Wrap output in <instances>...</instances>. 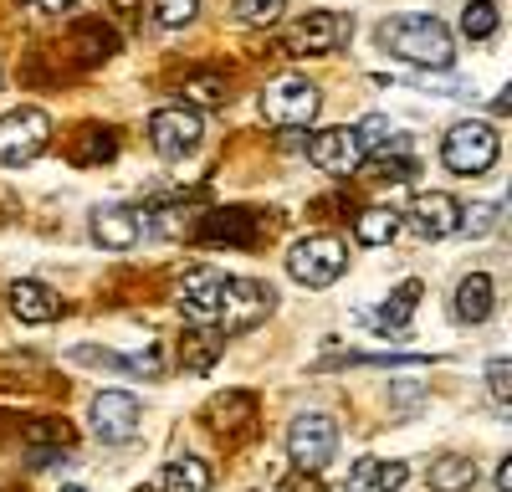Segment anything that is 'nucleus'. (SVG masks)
Segmentation results:
<instances>
[{"label": "nucleus", "instance_id": "f257e3e1", "mask_svg": "<svg viewBox=\"0 0 512 492\" xmlns=\"http://www.w3.org/2000/svg\"><path fill=\"white\" fill-rule=\"evenodd\" d=\"M379 47L410 62V67H425V72H446L456 62V41H451V26L436 21V16H390L379 21Z\"/></svg>", "mask_w": 512, "mask_h": 492}, {"label": "nucleus", "instance_id": "f03ea898", "mask_svg": "<svg viewBox=\"0 0 512 492\" xmlns=\"http://www.w3.org/2000/svg\"><path fill=\"white\" fill-rule=\"evenodd\" d=\"M497 154H502V139H497V129L487 118H461V123H451L446 139H441V164L451 175H461V180L487 175L497 164Z\"/></svg>", "mask_w": 512, "mask_h": 492}, {"label": "nucleus", "instance_id": "7ed1b4c3", "mask_svg": "<svg viewBox=\"0 0 512 492\" xmlns=\"http://www.w3.org/2000/svg\"><path fill=\"white\" fill-rule=\"evenodd\" d=\"M287 272L303 287H333L349 272V246L338 236H303V241H292V252H287Z\"/></svg>", "mask_w": 512, "mask_h": 492}, {"label": "nucleus", "instance_id": "20e7f679", "mask_svg": "<svg viewBox=\"0 0 512 492\" xmlns=\"http://www.w3.org/2000/svg\"><path fill=\"white\" fill-rule=\"evenodd\" d=\"M318 108H323V93L308 77H277L262 93V118L272 123V129H308V123L318 118Z\"/></svg>", "mask_w": 512, "mask_h": 492}, {"label": "nucleus", "instance_id": "39448f33", "mask_svg": "<svg viewBox=\"0 0 512 492\" xmlns=\"http://www.w3.org/2000/svg\"><path fill=\"white\" fill-rule=\"evenodd\" d=\"M47 144H52V118L41 108H11L0 118V164L21 170V164L47 154Z\"/></svg>", "mask_w": 512, "mask_h": 492}, {"label": "nucleus", "instance_id": "423d86ee", "mask_svg": "<svg viewBox=\"0 0 512 492\" xmlns=\"http://www.w3.org/2000/svg\"><path fill=\"white\" fill-rule=\"evenodd\" d=\"M287 457H292V467H303V472H323L338 457L333 416H323V410H303V416L287 426Z\"/></svg>", "mask_w": 512, "mask_h": 492}, {"label": "nucleus", "instance_id": "0eeeda50", "mask_svg": "<svg viewBox=\"0 0 512 492\" xmlns=\"http://www.w3.org/2000/svg\"><path fill=\"white\" fill-rule=\"evenodd\" d=\"M200 139H205V118L195 108L180 103V108L149 113V144H154L159 159H185V154L200 149Z\"/></svg>", "mask_w": 512, "mask_h": 492}, {"label": "nucleus", "instance_id": "6e6552de", "mask_svg": "<svg viewBox=\"0 0 512 492\" xmlns=\"http://www.w3.org/2000/svg\"><path fill=\"white\" fill-rule=\"evenodd\" d=\"M277 308V293L267 282H256V277H226V298H221V328L226 334H246V328H256L267 313Z\"/></svg>", "mask_w": 512, "mask_h": 492}, {"label": "nucleus", "instance_id": "1a4fd4ad", "mask_svg": "<svg viewBox=\"0 0 512 492\" xmlns=\"http://www.w3.org/2000/svg\"><path fill=\"white\" fill-rule=\"evenodd\" d=\"M354 31V16L344 11H313L303 16L292 31H287V52L292 57H323V52H338Z\"/></svg>", "mask_w": 512, "mask_h": 492}, {"label": "nucleus", "instance_id": "9d476101", "mask_svg": "<svg viewBox=\"0 0 512 492\" xmlns=\"http://www.w3.org/2000/svg\"><path fill=\"white\" fill-rule=\"evenodd\" d=\"M88 431L103 441V446H123L139 436V400L128 390H103L88 410Z\"/></svg>", "mask_w": 512, "mask_h": 492}, {"label": "nucleus", "instance_id": "9b49d317", "mask_svg": "<svg viewBox=\"0 0 512 492\" xmlns=\"http://www.w3.org/2000/svg\"><path fill=\"white\" fill-rule=\"evenodd\" d=\"M308 159L323 175H354L364 164V144H359L354 129H323V134L308 139Z\"/></svg>", "mask_w": 512, "mask_h": 492}, {"label": "nucleus", "instance_id": "f8f14e48", "mask_svg": "<svg viewBox=\"0 0 512 492\" xmlns=\"http://www.w3.org/2000/svg\"><path fill=\"white\" fill-rule=\"evenodd\" d=\"M221 298H226V272L216 267H190L180 282V308L195 323H216L221 318Z\"/></svg>", "mask_w": 512, "mask_h": 492}, {"label": "nucleus", "instance_id": "ddd939ff", "mask_svg": "<svg viewBox=\"0 0 512 492\" xmlns=\"http://www.w3.org/2000/svg\"><path fill=\"white\" fill-rule=\"evenodd\" d=\"M410 226H415L420 236H431V241L456 236V226H461L456 195H446V190H420V195L410 200Z\"/></svg>", "mask_w": 512, "mask_h": 492}, {"label": "nucleus", "instance_id": "4468645a", "mask_svg": "<svg viewBox=\"0 0 512 492\" xmlns=\"http://www.w3.org/2000/svg\"><path fill=\"white\" fill-rule=\"evenodd\" d=\"M139 236H144V221L128 211V205H98L93 211V241L103 252H128Z\"/></svg>", "mask_w": 512, "mask_h": 492}, {"label": "nucleus", "instance_id": "2eb2a0df", "mask_svg": "<svg viewBox=\"0 0 512 492\" xmlns=\"http://www.w3.org/2000/svg\"><path fill=\"white\" fill-rule=\"evenodd\" d=\"M6 303H11V313H16L21 323H52V318L62 313L57 293H52L47 282H36V277H16V282L6 287Z\"/></svg>", "mask_w": 512, "mask_h": 492}, {"label": "nucleus", "instance_id": "dca6fc26", "mask_svg": "<svg viewBox=\"0 0 512 492\" xmlns=\"http://www.w3.org/2000/svg\"><path fill=\"white\" fill-rule=\"evenodd\" d=\"M492 308H497V287H492V277H487V272H466V277L456 282V293H451V313H456V323H487Z\"/></svg>", "mask_w": 512, "mask_h": 492}, {"label": "nucleus", "instance_id": "f3484780", "mask_svg": "<svg viewBox=\"0 0 512 492\" xmlns=\"http://www.w3.org/2000/svg\"><path fill=\"white\" fill-rule=\"evenodd\" d=\"M405 482V462H384V457H359L349 467L344 492H395Z\"/></svg>", "mask_w": 512, "mask_h": 492}, {"label": "nucleus", "instance_id": "a211bd4d", "mask_svg": "<svg viewBox=\"0 0 512 492\" xmlns=\"http://www.w3.org/2000/svg\"><path fill=\"white\" fill-rule=\"evenodd\" d=\"M477 457H436L431 462V472H425V482H431V492H472L477 487Z\"/></svg>", "mask_w": 512, "mask_h": 492}, {"label": "nucleus", "instance_id": "6ab92c4d", "mask_svg": "<svg viewBox=\"0 0 512 492\" xmlns=\"http://www.w3.org/2000/svg\"><path fill=\"white\" fill-rule=\"evenodd\" d=\"M395 231H400V211H390V205H369V211H359V221H354L359 246H390Z\"/></svg>", "mask_w": 512, "mask_h": 492}, {"label": "nucleus", "instance_id": "aec40b11", "mask_svg": "<svg viewBox=\"0 0 512 492\" xmlns=\"http://www.w3.org/2000/svg\"><path fill=\"white\" fill-rule=\"evenodd\" d=\"M226 349V334H210V328H195V334L180 339V359L190 375H205L210 364H216V354Z\"/></svg>", "mask_w": 512, "mask_h": 492}, {"label": "nucleus", "instance_id": "412c9836", "mask_svg": "<svg viewBox=\"0 0 512 492\" xmlns=\"http://www.w3.org/2000/svg\"><path fill=\"white\" fill-rule=\"evenodd\" d=\"M164 492H210V467L200 457H175L164 467Z\"/></svg>", "mask_w": 512, "mask_h": 492}, {"label": "nucleus", "instance_id": "4be33fe9", "mask_svg": "<svg viewBox=\"0 0 512 492\" xmlns=\"http://www.w3.org/2000/svg\"><path fill=\"white\" fill-rule=\"evenodd\" d=\"M420 293H425V287H420L415 277H410V282H400V287H395V298L374 313V323H379V328H405V318L420 308Z\"/></svg>", "mask_w": 512, "mask_h": 492}, {"label": "nucleus", "instance_id": "5701e85b", "mask_svg": "<svg viewBox=\"0 0 512 492\" xmlns=\"http://www.w3.org/2000/svg\"><path fill=\"white\" fill-rule=\"evenodd\" d=\"M502 26V11H497V0H466V11H461V31L472 36V41H492Z\"/></svg>", "mask_w": 512, "mask_h": 492}, {"label": "nucleus", "instance_id": "b1692460", "mask_svg": "<svg viewBox=\"0 0 512 492\" xmlns=\"http://www.w3.org/2000/svg\"><path fill=\"white\" fill-rule=\"evenodd\" d=\"M497 221H502V200H477L472 211H461V226H456V231L487 236V231H497Z\"/></svg>", "mask_w": 512, "mask_h": 492}, {"label": "nucleus", "instance_id": "393cba45", "mask_svg": "<svg viewBox=\"0 0 512 492\" xmlns=\"http://www.w3.org/2000/svg\"><path fill=\"white\" fill-rule=\"evenodd\" d=\"M354 134H359V144H364V154H369V149H384V144H400V134H395V123H390V118H384V113H369V118L359 123V129H354Z\"/></svg>", "mask_w": 512, "mask_h": 492}, {"label": "nucleus", "instance_id": "a878e982", "mask_svg": "<svg viewBox=\"0 0 512 492\" xmlns=\"http://www.w3.org/2000/svg\"><path fill=\"white\" fill-rule=\"evenodd\" d=\"M282 6H287V0H231L236 21H246V26H272L282 16Z\"/></svg>", "mask_w": 512, "mask_h": 492}, {"label": "nucleus", "instance_id": "bb28decb", "mask_svg": "<svg viewBox=\"0 0 512 492\" xmlns=\"http://www.w3.org/2000/svg\"><path fill=\"white\" fill-rule=\"evenodd\" d=\"M200 16V0H154V21L169 26V31H180Z\"/></svg>", "mask_w": 512, "mask_h": 492}, {"label": "nucleus", "instance_id": "cd10ccee", "mask_svg": "<svg viewBox=\"0 0 512 492\" xmlns=\"http://www.w3.org/2000/svg\"><path fill=\"white\" fill-rule=\"evenodd\" d=\"M185 98H190V103H226V77H216V72L190 77V82H185Z\"/></svg>", "mask_w": 512, "mask_h": 492}, {"label": "nucleus", "instance_id": "c85d7f7f", "mask_svg": "<svg viewBox=\"0 0 512 492\" xmlns=\"http://www.w3.org/2000/svg\"><path fill=\"white\" fill-rule=\"evenodd\" d=\"M487 390L497 405H512V359H487Z\"/></svg>", "mask_w": 512, "mask_h": 492}, {"label": "nucleus", "instance_id": "c756f323", "mask_svg": "<svg viewBox=\"0 0 512 492\" xmlns=\"http://www.w3.org/2000/svg\"><path fill=\"white\" fill-rule=\"evenodd\" d=\"M205 236H226V241H241V246H246V241H251V226L241 221V211H221L216 221L205 226Z\"/></svg>", "mask_w": 512, "mask_h": 492}, {"label": "nucleus", "instance_id": "7c9ffc66", "mask_svg": "<svg viewBox=\"0 0 512 492\" xmlns=\"http://www.w3.org/2000/svg\"><path fill=\"white\" fill-rule=\"evenodd\" d=\"M374 170H379L384 180H410V175H415V159H410V154H400V159L379 154V159H374Z\"/></svg>", "mask_w": 512, "mask_h": 492}, {"label": "nucleus", "instance_id": "2f4dec72", "mask_svg": "<svg viewBox=\"0 0 512 492\" xmlns=\"http://www.w3.org/2000/svg\"><path fill=\"white\" fill-rule=\"evenodd\" d=\"M277 492H328V487L318 482V472H303V467H297L292 477H282V482H277Z\"/></svg>", "mask_w": 512, "mask_h": 492}, {"label": "nucleus", "instance_id": "473e14b6", "mask_svg": "<svg viewBox=\"0 0 512 492\" xmlns=\"http://www.w3.org/2000/svg\"><path fill=\"white\" fill-rule=\"evenodd\" d=\"M497 492H512V457L497 462Z\"/></svg>", "mask_w": 512, "mask_h": 492}, {"label": "nucleus", "instance_id": "72a5a7b5", "mask_svg": "<svg viewBox=\"0 0 512 492\" xmlns=\"http://www.w3.org/2000/svg\"><path fill=\"white\" fill-rule=\"evenodd\" d=\"M77 0H47V11H72Z\"/></svg>", "mask_w": 512, "mask_h": 492}, {"label": "nucleus", "instance_id": "f704fd0d", "mask_svg": "<svg viewBox=\"0 0 512 492\" xmlns=\"http://www.w3.org/2000/svg\"><path fill=\"white\" fill-rule=\"evenodd\" d=\"M62 492H82V487H72V482H67V487H62Z\"/></svg>", "mask_w": 512, "mask_h": 492}, {"label": "nucleus", "instance_id": "c9c22d12", "mask_svg": "<svg viewBox=\"0 0 512 492\" xmlns=\"http://www.w3.org/2000/svg\"><path fill=\"white\" fill-rule=\"evenodd\" d=\"M139 492H154V487H149V482H144V487H139Z\"/></svg>", "mask_w": 512, "mask_h": 492}, {"label": "nucleus", "instance_id": "e433bc0d", "mask_svg": "<svg viewBox=\"0 0 512 492\" xmlns=\"http://www.w3.org/2000/svg\"><path fill=\"white\" fill-rule=\"evenodd\" d=\"M21 6H26V0H21Z\"/></svg>", "mask_w": 512, "mask_h": 492}]
</instances>
